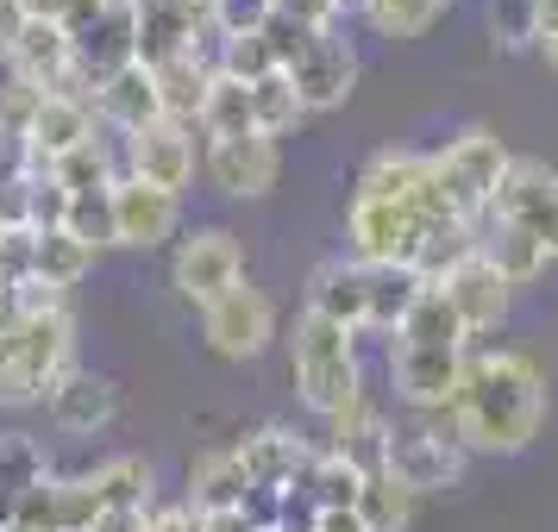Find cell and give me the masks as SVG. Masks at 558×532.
Listing matches in <instances>:
<instances>
[{
	"instance_id": "obj_1",
	"label": "cell",
	"mask_w": 558,
	"mask_h": 532,
	"mask_svg": "<svg viewBox=\"0 0 558 532\" xmlns=\"http://www.w3.org/2000/svg\"><path fill=\"white\" fill-rule=\"evenodd\" d=\"M553 382L514 345H471L464 382L452 401V426L471 457H521L546 432Z\"/></svg>"
},
{
	"instance_id": "obj_2",
	"label": "cell",
	"mask_w": 558,
	"mask_h": 532,
	"mask_svg": "<svg viewBox=\"0 0 558 532\" xmlns=\"http://www.w3.org/2000/svg\"><path fill=\"white\" fill-rule=\"evenodd\" d=\"M471 332L452 313V301L427 288L421 307L402 320V332L389 338V388L408 413H446L458 401V382H464V363H471Z\"/></svg>"
},
{
	"instance_id": "obj_3",
	"label": "cell",
	"mask_w": 558,
	"mask_h": 532,
	"mask_svg": "<svg viewBox=\"0 0 558 532\" xmlns=\"http://www.w3.org/2000/svg\"><path fill=\"white\" fill-rule=\"evenodd\" d=\"M70 351H76L70 307H51V313L7 307V320H0V407H45V395L76 370Z\"/></svg>"
},
{
	"instance_id": "obj_4",
	"label": "cell",
	"mask_w": 558,
	"mask_h": 532,
	"mask_svg": "<svg viewBox=\"0 0 558 532\" xmlns=\"http://www.w3.org/2000/svg\"><path fill=\"white\" fill-rule=\"evenodd\" d=\"M289 376H295V395L314 420H332L364 395V357H357V332L332 326L320 313H295L289 326Z\"/></svg>"
},
{
	"instance_id": "obj_5",
	"label": "cell",
	"mask_w": 558,
	"mask_h": 532,
	"mask_svg": "<svg viewBox=\"0 0 558 532\" xmlns=\"http://www.w3.org/2000/svg\"><path fill=\"white\" fill-rule=\"evenodd\" d=\"M508 170H514V151H508L502 138L489 126H464L439 151V195H446V207H452L458 220H489V207H496V195H502Z\"/></svg>"
},
{
	"instance_id": "obj_6",
	"label": "cell",
	"mask_w": 558,
	"mask_h": 532,
	"mask_svg": "<svg viewBox=\"0 0 558 532\" xmlns=\"http://www.w3.org/2000/svg\"><path fill=\"white\" fill-rule=\"evenodd\" d=\"M464 438L452 426V407L446 413H408V426H396V445H389V470L414 488V495H439V488H458L464 482Z\"/></svg>"
},
{
	"instance_id": "obj_7",
	"label": "cell",
	"mask_w": 558,
	"mask_h": 532,
	"mask_svg": "<svg viewBox=\"0 0 558 532\" xmlns=\"http://www.w3.org/2000/svg\"><path fill=\"white\" fill-rule=\"evenodd\" d=\"M170 282H177V295L195 313L214 307L227 288H239L245 276V245H239V232L227 226H195L177 238V257H170Z\"/></svg>"
},
{
	"instance_id": "obj_8",
	"label": "cell",
	"mask_w": 558,
	"mask_h": 532,
	"mask_svg": "<svg viewBox=\"0 0 558 532\" xmlns=\"http://www.w3.org/2000/svg\"><path fill=\"white\" fill-rule=\"evenodd\" d=\"M352 201H396V207H421L427 220H458L439 195V151H408V145L364 157Z\"/></svg>"
},
{
	"instance_id": "obj_9",
	"label": "cell",
	"mask_w": 558,
	"mask_h": 532,
	"mask_svg": "<svg viewBox=\"0 0 558 532\" xmlns=\"http://www.w3.org/2000/svg\"><path fill=\"white\" fill-rule=\"evenodd\" d=\"M202 338L214 357L227 363H252L277 345V301L257 288V282H239L227 288L214 307H202Z\"/></svg>"
},
{
	"instance_id": "obj_10",
	"label": "cell",
	"mask_w": 558,
	"mask_h": 532,
	"mask_svg": "<svg viewBox=\"0 0 558 532\" xmlns=\"http://www.w3.org/2000/svg\"><path fill=\"white\" fill-rule=\"evenodd\" d=\"M427 238V213L396 201H352L345 207V257L352 263H414Z\"/></svg>"
},
{
	"instance_id": "obj_11",
	"label": "cell",
	"mask_w": 558,
	"mask_h": 532,
	"mask_svg": "<svg viewBox=\"0 0 558 532\" xmlns=\"http://www.w3.org/2000/svg\"><path fill=\"white\" fill-rule=\"evenodd\" d=\"M489 213L508 220V226H521L533 245H546V257L558 263V170L553 163H539V157H514V170H508L502 195H496Z\"/></svg>"
},
{
	"instance_id": "obj_12",
	"label": "cell",
	"mask_w": 558,
	"mask_h": 532,
	"mask_svg": "<svg viewBox=\"0 0 558 532\" xmlns=\"http://www.w3.org/2000/svg\"><path fill=\"white\" fill-rule=\"evenodd\" d=\"M207 182L232 195V201H264L282 176V145L264 138V132H245V138H207L202 151Z\"/></svg>"
},
{
	"instance_id": "obj_13",
	"label": "cell",
	"mask_w": 558,
	"mask_h": 532,
	"mask_svg": "<svg viewBox=\"0 0 558 532\" xmlns=\"http://www.w3.org/2000/svg\"><path fill=\"white\" fill-rule=\"evenodd\" d=\"M120 163H126V176L157 182V188L182 195V188L195 182V163H202V151H195V126L157 120V126L132 132V138H120Z\"/></svg>"
},
{
	"instance_id": "obj_14",
	"label": "cell",
	"mask_w": 558,
	"mask_h": 532,
	"mask_svg": "<svg viewBox=\"0 0 558 532\" xmlns=\"http://www.w3.org/2000/svg\"><path fill=\"white\" fill-rule=\"evenodd\" d=\"M289 82H295L307 113H332V107L352 101V88H357V51L339 38V26L314 32L307 51L295 57V70H289Z\"/></svg>"
},
{
	"instance_id": "obj_15",
	"label": "cell",
	"mask_w": 558,
	"mask_h": 532,
	"mask_svg": "<svg viewBox=\"0 0 558 532\" xmlns=\"http://www.w3.org/2000/svg\"><path fill=\"white\" fill-rule=\"evenodd\" d=\"M95 126H101L95 101H82V95H45L38 120H32V138L20 145V163L38 170V176H51L57 157H70V151H82L88 138H101Z\"/></svg>"
},
{
	"instance_id": "obj_16",
	"label": "cell",
	"mask_w": 558,
	"mask_h": 532,
	"mask_svg": "<svg viewBox=\"0 0 558 532\" xmlns=\"http://www.w3.org/2000/svg\"><path fill=\"white\" fill-rule=\"evenodd\" d=\"M177 226H182V195L138 176L113 182V232H120L126 251H157L163 238H177Z\"/></svg>"
},
{
	"instance_id": "obj_17",
	"label": "cell",
	"mask_w": 558,
	"mask_h": 532,
	"mask_svg": "<svg viewBox=\"0 0 558 532\" xmlns=\"http://www.w3.org/2000/svg\"><path fill=\"white\" fill-rule=\"evenodd\" d=\"M113 413H120V388H113V376L82 370V363L57 382L51 395H45V420H51L63 438H95V432L113 426Z\"/></svg>"
},
{
	"instance_id": "obj_18",
	"label": "cell",
	"mask_w": 558,
	"mask_h": 532,
	"mask_svg": "<svg viewBox=\"0 0 558 532\" xmlns=\"http://www.w3.org/2000/svg\"><path fill=\"white\" fill-rule=\"evenodd\" d=\"M439 295L452 301V313L464 320L471 338L502 332L508 326V307H514V288H508V282L496 276V263H483V257H471L464 270H452V276L439 282Z\"/></svg>"
},
{
	"instance_id": "obj_19",
	"label": "cell",
	"mask_w": 558,
	"mask_h": 532,
	"mask_svg": "<svg viewBox=\"0 0 558 532\" xmlns=\"http://www.w3.org/2000/svg\"><path fill=\"white\" fill-rule=\"evenodd\" d=\"M239 445V457H245V477H252V488H295V482L307 477V463L320 457V445H307L295 426H257L245 432V438H232Z\"/></svg>"
},
{
	"instance_id": "obj_20",
	"label": "cell",
	"mask_w": 558,
	"mask_h": 532,
	"mask_svg": "<svg viewBox=\"0 0 558 532\" xmlns=\"http://www.w3.org/2000/svg\"><path fill=\"white\" fill-rule=\"evenodd\" d=\"M389 445H396V426H389V413L371 401V388H364L345 413L327 420V451H339L345 463H357L364 477L389 470Z\"/></svg>"
},
{
	"instance_id": "obj_21",
	"label": "cell",
	"mask_w": 558,
	"mask_h": 532,
	"mask_svg": "<svg viewBox=\"0 0 558 532\" xmlns=\"http://www.w3.org/2000/svg\"><path fill=\"white\" fill-rule=\"evenodd\" d=\"M207 38V13L189 0H138V63L157 70L170 57H189Z\"/></svg>"
},
{
	"instance_id": "obj_22",
	"label": "cell",
	"mask_w": 558,
	"mask_h": 532,
	"mask_svg": "<svg viewBox=\"0 0 558 532\" xmlns=\"http://www.w3.org/2000/svg\"><path fill=\"white\" fill-rule=\"evenodd\" d=\"M357 270H364V332H389L396 338L433 282L414 263H357Z\"/></svg>"
},
{
	"instance_id": "obj_23",
	"label": "cell",
	"mask_w": 558,
	"mask_h": 532,
	"mask_svg": "<svg viewBox=\"0 0 558 532\" xmlns=\"http://www.w3.org/2000/svg\"><path fill=\"white\" fill-rule=\"evenodd\" d=\"M76 57H82V70L95 76V88L107 76H120L126 63H138V0H113L101 20L76 38Z\"/></svg>"
},
{
	"instance_id": "obj_24",
	"label": "cell",
	"mask_w": 558,
	"mask_h": 532,
	"mask_svg": "<svg viewBox=\"0 0 558 532\" xmlns=\"http://www.w3.org/2000/svg\"><path fill=\"white\" fill-rule=\"evenodd\" d=\"M95 113H101V126H113L120 138H132V132H145L163 120V101H157V76L145 70V63H126L120 76H107L101 88H95Z\"/></svg>"
},
{
	"instance_id": "obj_25",
	"label": "cell",
	"mask_w": 558,
	"mask_h": 532,
	"mask_svg": "<svg viewBox=\"0 0 558 532\" xmlns=\"http://www.w3.org/2000/svg\"><path fill=\"white\" fill-rule=\"evenodd\" d=\"M252 495V477H245V457L239 445H207V451L189 457V495L182 502L195 514H214V507H245Z\"/></svg>"
},
{
	"instance_id": "obj_26",
	"label": "cell",
	"mask_w": 558,
	"mask_h": 532,
	"mask_svg": "<svg viewBox=\"0 0 558 532\" xmlns=\"http://www.w3.org/2000/svg\"><path fill=\"white\" fill-rule=\"evenodd\" d=\"M477 257L483 263H496V276L521 295V288H533V282L553 270V257H546V245H533L521 226H508V220H477Z\"/></svg>"
},
{
	"instance_id": "obj_27",
	"label": "cell",
	"mask_w": 558,
	"mask_h": 532,
	"mask_svg": "<svg viewBox=\"0 0 558 532\" xmlns=\"http://www.w3.org/2000/svg\"><path fill=\"white\" fill-rule=\"evenodd\" d=\"M88 488L101 514H151L157 507V463L138 451H120V457H101L88 470Z\"/></svg>"
},
{
	"instance_id": "obj_28",
	"label": "cell",
	"mask_w": 558,
	"mask_h": 532,
	"mask_svg": "<svg viewBox=\"0 0 558 532\" xmlns=\"http://www.w3.org/2000/svg\"><path fill=\"white\" fill-rule=\"evenodd\" d=\"M302 307L320 313V320H332V326H345V332H364V270H357L352 257H327L307 276Z\"/></svg>"
},
{
	"instance_id": "obj_29",
	"label": "cell",
	"mask_w": 558,
	"mask_h": 532,
	"mask_svg": "<svg viewBox=\"0 0 558 532\" xmlns=\"http://www.w3.org/2000/svg\"><path fill=\"white\" fill-rule=\"evenodd\" d=\"M45 477H57L45 445L32 432H0V527H13V507L26 488H38Z\"/></svg>"
},
{
	"instance_id": "obj_30",
	"label": "cell",
	"mask_w": 558,
	"mask_h": 532,
	"mask_svg": "<svg viewBox=\"0 0 558 532\" xmlns=\"http://www.w3.org/2000/svg\"><path fill=\"white\" fill-rule=\"evenodd\" d=\"M477 257V226L471 220H427V238H421V257H414V270L439 288V282L464 270Z\"/></svg>"
},
{
	"instance_id": "obj_31",
	"label": "cell",
	"mask_w": 558,
	"mask_h": 532,
	"mask_svg": "<svg viewBox=\"0 0 558 532\" xmlns=\"http://www.w3.org/2000/svg\"><path fill=\"white\" fill-rule=\"evenodd\" d=\"M414 507H421V495H414V488H408L396 470L364 477L357 514H364V527H371V532H408V527H414Z\"/></svg>"
},
{
	"instance_id": "obj_32",
	"label": "cell",
	"mask_w": 558,
	"mask_h": 532,
	"mask_svg": "<svg viewBox=\"0 0 558 532\" xmlns=\"http://www.w3.org/2000/svg\"><path fill=\"white\" fill-rule=\"evenodd\" d=\"M295 488L314 502V514H320V507H357V495H364V470L320 445V457L307 463V477L295 482Z\"/></svg>"
},
{
	"instance_id": "obj_33",
	"label": "cell",
	"mask_w": 558,
	"mask_h": 532,
	"mask_svg": "<svg viewBox=\"0 0 558 532\" xmlns=\"http://www.w3.org/2000/svg\"><path fill=\"white\" fill-rule=\"evenodd\" d=\"M95 257H101V251H95V245H82L70 226H63V232H38V270H32V276L70 295V288L95 270Z\"/></svg>"
},
{
	"instance_id": "obj_34",
	"label": "cell",
	"mask_w": 558,
	"mask_h": 532,
	"mask_svg": "<svg viewBox=\"0 0 558 532\" xmlns=\"http://www.w3.org/2000/svg\"><path fill=\"white\" fill-rule=\"evenodd\" d=\"M202 132H207V138H245V132H257L252 82L214 76V88H207V107H202Z\"/></svg>"
},
{
	"instance_id": "obj_35",
	"label": "cell",
	"mask_w": 558,
	"mask_h": 532,
	"mask_svg": "<svg viewBox=\"0 0 558 532\" xmlns=\"http://www.w3.org/2000/svg\"><path fill=\"white\" fill-rule=\"evenodd\" d=\"M252 113H257V132H264V138H289L302 120H314L302 107V95H295V82H289V70L252 82Z\"/></svg>"
},
{
	"instance_id": "obj_36",
	"label": "cell",
	"mask_w": 558,
	"mask_h": 532,
	"mask_svg": "<svg viewBox=\"0 0 558 532\" xmlns=\"http://www.w3.org/2000/svg\"><path fill=\"white\" fill-rule=\"evenodd\" d=\"M439 13H446V0H371L364 26L377 38H389V45H408V38H427Z\"/></svg>"
},
{
	"instance_id": "obj_37",
	"label": "cell",
	"mask_w": 558,
	"mask_h": 532,
	"mask_svg": "<svg viewBox=\"0 0 558 532\" xmlns=\"http://www.w3.org/2000/svg\"><path fill=\"white\" fill-rule=\"evenodd\" d=\"M38 107H45V88H32V82H20V76L0 82V151L20 157V145L32 138V120H38Z\"/></svg>"
},
{
	"instance_id": "obj_38",
	"label": "cell",
	"mask_w": 558,
	"mask_h": 532,
	"mask_svg": "<svg viewBox=\"0 0 558 532\" xmlns=\"http://www.w3.org/2000/svg\"><path fill=\"white\" fill-rule=\"evenodd\" d=\"M32 201H38V170L20 157H0V232H32Z\"/></svg>"
},
{
	"instance_id": "obj_39",
	"label": "cell",
	"mask_w": 558,
	"mask_h": 532,
	"mask_svg": "<svg viewBox=\"0 0 558 532\" xmlns=\"http://www.w3.org/2000/svg\"><path fill=\"white\" fill-rule=\"evenodd\" d=\"M489 38H496V51H533L539 45V7L533 0H489Z\"/></svg>"
},
{
	"instance_id": "obj_40",
	"label": "cell",
	"mask_w": 558,
	"mask_h": 532,
	"mask_svg": "<svg viewBox=\"0 0 558 532\" xmlns=\"http://www.w3.org/2000/svg\"><path fill=\"white\" fill-rule=\"evenodd\" d=\"M70 232H76L82 245H95V251L120 245V232H113V188L76 195V201H70Z\"/></svg>"
},
{
	"instance_id": "obj_41",
	"label": "cell",
	"mask_w": 558,
	"mask_h": 532,
	"mask_svg": "<svg viewBox=\"0 0 558 532\" xmlns=\"http://www.w3.org/2000/svg\"><path fill=\"white\" fill-rule=\"evenodd\" d=\"M282 63L270 51V38L257 32V38H220V76H239V82H264L277 76Z\"/></svg>"
},
{
	"instance_id": "obj_42",
	"label": "cell",
	"mask_w": 558,
	"mask_h": 532,
	"mask_svg": "<svg viewBox=\"0 0 558 532\" xmlns=\"http://www.w3.org/2000/svg\"><path fill=\"white\" fill-rule=\"evenodd\" d=\"M207 26L220 38H257V32L277 26V0H214Z\"/></svg>"
},
{
	"instance_id": "obj_43",
	"label": "cell",
	"mask_w": 558,
	"mask_h": 532,
	"mask_svg": "<svg viewBox=\"0 0 558 532\" xmlns=\"http://www.w3.org/2000/svg\"><path fill=\"white\" fill-rule=\"evenodd\" d=\"M38 270V232H0V295H13Z\"/></svg>"
},
{
	"instance_id": "obj_44",
	"label": "cell",
	"mask_w": 558,
	"mask_h": 532,
	"mask_svg": "<svg viewBox=\"0 0 558 532\" xmlns=\"http://www.w3.org/2000/svg\"><path fill=\"white\" fill-rule=\"evenodd\" d=\"M13 527H26V532H63V514H57V477H45L38 488H26V495H20V507H13Z\"/></svg>"
},
{
	"instance_id": "obj_45",
	"label": "cell",
	"mask_w": 558,
	"mask_h": 532,
	"mask_svg": "<svg viewBox=\"0 0 558 532\" xmlns=\"http://www.w3.org/2000/svg\"><path fill=\"white\" fill-rule=\"evenodd\" d=\"M277 20H295L307 32H332L339 26V0H277Z\"/></svg>"
},
{
	"instance_id": "obj_46",
	"label": "cell",
	"mask_w": 558,
	"mask_h": 532,
	"mask_svg": "<svg viewBox=\"0 0 558 532\" xmlns=\"http://www.w3.org/2000/svg\"><path fill=\"white\" fill-rule=\"evenodd\" d=\"M264 38H270V51H277V63H282V70H295V57L307 51V38H314V32H307V26H295V20H277V26L264 32Z\"/></svg>"
},
{
	"instance_id": "obj_47",
	"label": "cell",
	"mask_w": 558,
	"mask_h": 532,
	"mask_svg": "<svg viewBox=\"0 0 558 532\" xmlns=\"http://www.w3.org/2000/svg\"><path fill=\"white\" fill-rule=\"evenodd\" d=\"M145 532H202V514H195L189 502L151 507V520H145Z\"/></svg>"
},
{
	"instance_id": "obj_48",
	"label": "cell",
	"mask_w": 558,
	"mask_h": 532,
	"mask_svg": "<svg viewBox=\"0 0 558 532\" xmlns=\"http://www.w3.org/2000/svg\"><path fill=\"white\" fill-rule=\"evenodd\" d=\"M26 26H32V7H26V0H0V57L26 38Z\"/></svg>"
},
{
	"instance_id": "obj_49",
	"label": "cell",
	"mask_w": 558,
	"mask_h": 532,
	"mask_svg": "<svg viewBox=\"0 0 558 532\" xmlns=\"http://www.w3.org/2000/svg\"><path fill=\"white\" fill-rule=\"evenodd\" d=\"M533 7H539V45H533V51L558 70V0H533Z\"/></svg>"
},
{
	"instance_id": "obj_50",
	"label": "cell",
	"mask_w": 558,
	"mask_h": 532,
	"mask_svg": "<svg viewBox=\"0 0 558 532\" xmlns=\"http://www.w3.org/2000/svg\"><path fill=\"white\" fill-rule=\"evenodd\" d=\"M307 532H371V527H364V514H357V507H320Z\"/></svg>"
},
{
	"instance_id": "obj_51",
	"label": "cell",
	"mask_w": 558,
	"mask_h": 532,
	"mask_svg": "<svg viewBox=\"0 0 558 532\" xmlns=\"http://www.w3.org/2000/svg\"><path fill=\"white\" fill-rule=\"evenodd\" d=\"M202 532H257V527L245 507H214V514H202Z\"/></svg>"
},
{
	"instance_id": "obj_52",
	"label": "cell",
	"mask_w": 558,
	"mask_h": 532,
	"mask_svg": "<svg viewBox=\"0 0 558 532\" xmlns=\"http://www.w3.org/2000/svg\"><path fill=\"white\" fill-rule=\"evenodd\" d=\"M107 7H113V0H70V13H63V26H70V38H82V32L95 26V20H101Z\"/></svg>"
},
{
	"instance_id": "obj_53",
	"label": "cell",
	"mask_w": 558,
	"mask_h": 532,
	"mask_svg": "<svg viewBox=\"0 0 558 532\" xmlns=\"http://www.w3.org/2000/svg\"><path fill=\"white\" fill-rule=\"evenodd\" d=\"M145 520H151V514H101L95 532H145Z\"/></svg>"
},
{
	"instance_id": "obj_54",
	"label": "cell",
	"mask_w": 558,
	"mask_h": 532,
	"mask_svg": "<svg viewBox=\"0 0 558 532\" xmlns=\"http://www.w3.org/2000/svg\"><path fill=\"white\" fill-rule=\"evenodd\" d=\"M364 7H371V0H339V20H345V13H364Z\"/></svg>"
},
{
	"instance_id": "obj_55",
	"label": "cell",
	"mask_w": 558,
	"mask_h": 532,
	"mask_svg": "<svg viewBox=\"0 0 558 532\" xmlns=\"http://www.w3.org/2000/svg\"><path fill=\"white\" fill-rule=\"evenodd\" d=\"M189 7H202V13H214V0H189Z\"/></svg>"
},
{
	"instance_id": "obj_56",
	"label": "cell",
	"mask_w": 558,
	"mask_h": 532,
	"mask_svg": "<svg viewBox=\"0 0 558 532\" xmlns=\"http://www.w3.org/2000/svg\"><path fill=\"white\" fill-rule=\"evenodd\" d=\"M0 532H26V527H0Z\"/></svg>"
},
{
	"instance_id": "obj_57",
	"label": "cell",
	"mask_w": 558,
	"mask_h": 532,
	"mask_svg": "<svg viewBox=\"0 0 558 532\" xmlns=\"http://www.w3.org/2000/svg\"><path fill=\"white\" fill-rule=\"evenodd\" d=\"M0 320H7V301H0Z\"/></svg>"
},
{
	"instance_id": "obj_58",
	"label": "cell",
	"mask_w": 558,
	"mask_h": 532,
	"mask_svg": "<svg viewBox=\"0 0 558 532\" xmlns=\"http://www.w3.org/2000/svg\"><path fill=\"white\" fill-rule=\"evenodd\" d=\"M0 301H7V295H0Z\"/></svg>"
}]
</instances>
